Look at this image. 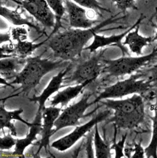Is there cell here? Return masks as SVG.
<instances>
[{
    "label": "cell",
    "mask_w": 157,
    "mask_h": 158,
    "mask_svg": "<svg viewBox=\"0 0 157 158\" xmlns=\"http://www.w3.org/2000/svg\"><path fill=\"white\" fill-rule=\"evenodd\" d=\"M115 17L116 16L109 18L90 28H70L64 31L56 33L49 36L47 47L52 50L54 57L63 61H73L81 56L85 46L96 33L104 31L101 30L103 27L124 18Z\"/></svg>",
    "instance_id": "6da1fadb"
},
{
    "label": "cell",
    "mask_w": 157,
    "mask_h": 158,
    "mask_svg": "<svg viewBox=\"0 0 157 158\" xmlns=\"http://www.w3.org/2000/svg\"><path fill=\"white\" fill-rule=\"evenodd\" d=\"M100 102L114 110L113 117L108 119V123H112L117 129H134L144 122L145 102L141 94H134L131 98L121 100L106 99Z\"/></svg>",
    "instance_id": "7a4b0ae2"
},
{
    "label": "cell",
    "mask_w": 157,
    "mask_h": 158,
    "mask_svg": "<svg viewBox=\"0 0 157 158\" xmlns=\"http://www.w3.org/2000/svg\"><path fill=\"white\" fill-rule=\"evenodd\" d=\"M42 54L35 57H28L22 71L10 83L11 85H20L22 92L24 94L27 95L35 89L41 79L48 73L63 67H67L70 64L69 61L62 60L54 61L47 58H42Z\"/></svg>",
    "instance_id": "3957f363"
},
{
    "label": "cell",
    "mask_w": 157,
    "mask_h": 158,
    "mask_svg": "<svg viewBox=\"0 0 157 158\" xmlns=\"http://www.w3.org/2000/svg\"><path fill=\"white\" fill-rule=\"evenodd\" d=\"M142 77L141 72L131 75L128 79L118 81L115 84L108 86L93 101L94 104L106 99L121 98L129 94H143L152 89L149 81Z\"/></svg>",
    "instance_id": "277c9868"
},
{
    "label": "cell",
    "mask_w": 157,
    "mask_h": 158,
    "mask_svg": "<svg viewBox=\"0 0 157 158\" xmlns=\"http://www.w3.org/2000/svg\"><path fill=\"white\" fill-rule=\"evenodd\" d=\"M157 57V48H154L152 53L144 56H138L137 57L125 56L114 60L104 59V66L102 73L113 77L131 75L147 65Z\"/></svg>",
    "instance_id": "5b68a950"
},
{
    "label": "cell",
    "mask_w": 157,
    "mask_h": 158,
    "mask_svg": "<svg viewBox=\"0 0 157 158\" xmlns=\"http://www.w3.org/2000/svg\"><path fill=\"white\" fill-rule=\"evenodd\" d=\"M107 48H100L88 60L78 65L73 74L68 78H64L63 82L67 85L72 83L82 84L87 81L92 83L102 73L104 66V55Z\"/></svg>",
    "instance_id": "8992f818"
},
{
    "label": "cell",
    "mask_w": 157,
    "mask_h": 158,
    "mask_svg": "<svg viewBox=\"0 0 157 158\" xmlns=\"http://www.w3.org/2000/svg\"><path fill=\"white\" fill-rule=\"evenodd\" d=\"M93 94V92L85 93L78 102L63 110L54 123L53 133L55 134L57 131L67 127L78 126L80 119L87 117V115H84V114L88 107L94 104L93 101L89 102Z\"/></svg>",
    "instance_id": "52a82bcc"
},
{
    "label": "cell",
    "mask_w": 157,
    "mask_h": 158,
    "mask_svg": "<svg viewBox=\"0 0 157 158\" xmlns=\"http://www.w3.org/2000/svg\"><path fill=\"white\" fill-rule=\"evenodd\" d=\"M112 109H107L99 112L87 123L82 126H77L72 132L52 142L51 147L61 152L69 150L82 137H84L86 133L90 132L96 124L108 118L112 114Z\"/></svg>",
    "instance_id": "ba28073f"
},
{
    "label": "cell",
    "mask_w": 157,
    "mask_h": 158,
    "mask_svg": "<svg viewBox=\"0 0 157 158\" xmlns=\"http://www.w3.org/2000/svg\"><path fill=\"white\" fill-rule=\"evenodd\" d=\"M68 15L70 27L73 28L88 29L100 22L97 19L99 12L82 7L71 0H64Z\"/></svg>",
    "instance_id": "9c48e42d"
},
{
    "label": "cell",
    "mask_w": 157,
    "mask_h": 158,
    "mask_svg": "<svg viewBox=\"0 0 157 158\" xmlns=\"http://www.w3.org/2000/svg\"><path fill=\"white\" fill-rule=\"evenodd\" d=\"M22 6L36 21L46 28H54L55 16L46 0H12Z\"/></svg>",
    "instance_id": "30bf717a"
},
{
    "label": "cell",
    "mask_w": 157,
    "mask_h": 158,
    "mask_svg": "<svg viewBox=\"0 0 157 158\" xmlns=\"http://www.w3.org/2000/svg\"><path fill=\"white\" fill-rule=\"evenodd\" d=\"M145 18L146 17L143 14H141L140 17L138 19V20L134 25H133L127 30L120 35H112L106 37L104 36L99 35L96 33L93 36V42L89 46L85 47L84 50H89L90 53H94L96 52L98 48H103L108 46H116L121 50L123 56H125L126 55L129 56L130 55L129 53V52L128 49L125 47V45L123 44L122 40L124 38H125V36L130 31L134 29L139 24H141Z\"/></svg>",
    "instance_id": "8fae6325"
},
{
    "label": "cell",
    "mask_w": 157,
    "mask_h": 158,
    "mask_svg": "<svg viewBox=\"0 0 157 158\" xmlns=\"http://www.w3.org/2000/svg\"><path fill=\"white\" fill-rule=\"evenodd\" d=\"M62 107H56V106H50L49 107H44L42 111V125L40 132L41 139L39 143V149L36 154L37 156L40 150L44 148L47 151V148L49 145L50 138L54 134V123L60 115Z\"/></svg>",
    "instance_id": "7c38bea8"
},
{
    "label": "cell",
    "mask_w": 157,
    "mask_h": 158,
    "mask_svg": "<svg viewBox=\"0 0 157 158\" xmlns=\"http://www.w3.org/2000/svg\"><path fill=\"white\" fill-rule=\"evenodd\" d=\"M71 69V64H70L65 69L62 70L57 75L52 78L47 87L39 96H36L34 95L33 98L30 99V101L38 104V112H42L43 108L45 107V104L49 98L55 93L58 92L59 89L63 87L62 83L64 77L69 73Z\"/></svg>",
    "instance_id": "4fadbf2b"
},
{
    "label": "cell",
    "mask_w": 157,
    "mask_h": 158,
    "mask_svg": "<svg viewBox=\"0 0 157 158\" xmlns=\"http://www.w3.org/2000/svg\"><path fill=\"white\" fill-rule=\"evenodd\" d=\"M42 112H36V117L29 127V131L24 139H17L16 145L12 156L17 158H24V152L27 147L32 145L34 141L38 140L37 135H40L42 125Z\"/></svg>",
    "instance_id": "5bb4252c"
},
{
    "label": "cell",
    "mask_w": 157,
    "mask_h": 158,
    "mask_svg": "<svg viewBox=\"0 0 157 158\" xmlns=\"http://www.w3.org/2000/svg\"><path fill=\"white\" fill-rule=\"evenodd\" d=\"M25 9L19 5L15 9H9L3 5L1 6L0 14L2 17L8 21L10 23L17 27L27 25L35 29L38 33H42L40 27L34 22L30 18L23 15Z\"/></svg>",
    "instance_id": "9a60e30c"
},
{
    "label": "cell",
    "mask_w": 157,
    "mask_h": 158,
    "mask_svg": "<svg viewBox=\"0 0 157 158\" xmlns=\"http://www.w3.org/2000/svg\"><path fill=\"white\" fill-rule=\"evenodd\" d=\"M27 63V58L19 56H11L1 58L0 74L1 79L9 80L15 79L22 71Z\"/></svg>",
    "instance_id": "2e32d148"
},
{
    "label": "cell",
    "mask_w": 157,
    "mask_h": 158,
    "mask_svg": "<svg viewBox=\"0 0 157 158\" xmlns=\"http://www.w3.org/2000/svg\"><path fill=\"white\" fill-rule=\"evenodd\" d=\"M1 102L0 106V127L1 131L4 132V129L7 128L14 137H17V132L15 124L12 122L13 120H18L28 127L32 126V123L27 122L20 117V115L23 112L22 108L14 111H7L4 107L3 102Z\"/></svg>",
    "instance_id": "e0dca14e"
},
{
    "label": "cell",
    "mask_w": 157,
    "mask_h": 158,
    "mask_svg": "<svg viewBox=\"0 0 157 158\" xmlns=\"http://www.w3.org/2000/svg\"><path fill=\"white\" fill-rule=\"evenodd\" d=\"M141 24H139L134 29L130 31L125 36V40L123 42L124 45H127L131 52L138 56L142 54L144 47L150 45L154 41L152 36L145 37L139 34V28Z\"/></svg>",
    "instance_id": "ac0fdd59"
},
{
    "label": "cell",
    "mask_w": 157,
    "mask_h": 158,
    "mask_svg": "<svg viewBox=\"0 0 157 158\" xmlns=\"http://www.w3.org/2000/svg\"><path fill=\"white\" fill-rule=\"evenodd\" d=\"M91 83V81H87L75 86H68L63 90L58 91L50 101V106H57L58 104H61L62 107L67 106L72 99L78 96L88 85Z\"/></svg>",
    "instance_id": "d6986e66"
},
{
    "label": "cell",
    "mask_w": 157,
    "mask_h": 158,
    "mask_svg": "<svg viewBox=\"0 0 157 158\" xmlns=\"http://www.w3.org/2000/svg\"><path fill=\"white\" fill-rule=\"evenodd\" d=\"M93 142L95 148V157L97 158H112L111 152V143L106 139L105 134L104 139L101 137L99 131L98 124L95 126Z\"/></svg>",
    "instance_id": "ffe728a7"
},
{
    "label": "cell",
    "mask_w": 157,
    "mask_h": 158,
    "mask_svg": "<svg viewBox=\"0 0 157 158\" xmlns=\"http://www.w3.org/2000/svg\"><path fill=\"white\" fill-rule=\"evenodd\" d=\"M151 109L154 112V115L150 117L152 121V139L149 145L144 149L146 156L148 158H157V96L155 102L151 106Z\"/></svg>",
    "instance_id": "44dd1931"
},
{
    "label": "cell",
    "mask_w": 157,
    "mask_h": 158,
    "mask_svg": "<svg viewBox=\"0 0 157 158\" xmlns=\"http://www.w3.org/2000/svg\"><path fill=\"white\" fill-rule=\"evenodd\" d=\"M48 40V38L40 43L35 44L34 42L27 40L18 42L14 44V56L27 58L32 53L44 44Z\"/></svg>",
    "instance_id": "7402d4cb"
},
{
    "label": "cell",
    "mask_w": 157,
    "mask_h": 158,
    "mask_svg": "<svg viewBox=\"0 0 157 158\" xmlns=\"http://www.w3.org/2000/svg\"><path fill=\"white\" fill-rule=\"evenodd\" d=\"M48 5L55 16V25L50 36L58 32L60 28H62V19L66 12V7L64 0H46Z\"/></svg>",
    "instance_id": "603a6c76"
},
{
    "label": "cell",
    "mask_w": 157,
    "mask_h": 158,
    "mask_svg": "<svg viewBox=\"0 0 157 158\" xmlns=\"http://www.w3.org/2000/svg\"><path fill=\"white\" fill-rule=\"evenodd\" d=\"M125 156L126 158H142L145 156V150L141 146V142L134 143V146L128 147L124 150Z\"/></svg>",
    "instance_id": "cb8c5ba5"
},
{
    "label": "cell",
    "mask_w": 157,
    "mask_h": 158,
    "mask_svg": "<svg viewBox=\"0 0 157 158\" xmlns=\"http://www.w3.org/2000/svg\"><path fill=\"white\" fill-rule=\"evenodd\" d=\"M71 1L82 7L90 9H93L98 12L103 10L105 12H111V11L109 9L103 7L101 3L98 0H71Z\"/></svg>",
    "instance_id": "d4e9b609"
},
{
    "label": "cell",
    "mask_w": 157,
    "mask_h": 158,
    "mask_svg": "<svg viewBox=\"0 0 157 158\" xmlns=\"http://www.w3.org/2000/svg\"><path fill=\"white\" fill-rule=\"evenodd\" d=\"M115 6L121 10L122 12H125L129 9L138 10V7L136 5L135 0H110Z\"/></svg>",
    "instance_id": "484cf974"
},
{
    "label": "cell",
    "mask_w": 157,
    "mask_h": 158,
    "mask_svg": "<svg viewBox=\"0 0 157 158\" xmlns=\"http://www.w3.org/2000/svg\"><path fill=\"white\" fill-rule=\"evenodd\" d=\"M11 33L12 40L17 42L27 40L28 38V31L24 27H17L12 28Z\"/></svg>",
    "instance_id": "4316f807"
},
{
    "label": "cell",
    "mask_w": 157,
    "mask_h": 158,
    "mask_svg": "<svg viewBox=\"0 0 157 158\" xmlns=\"http://www.w3.org/2000/svg\"><path fill=\"white\" fill-rule=\"evenodd\" d=\"M117 133V128L115 127V135H114V139L113 140L114 144L111 147L112 150H114L116 151V156L115 158H122L125 156V155L123 153V150L124 148V144L125 143V140L127 136V133H126L125 135H122L121 139L117 143L116 141V135Z\"/></svg>",
    "instance_id": "83f0119b"
},
{
    "label": "cell",
    "mask_w": 157,
    "mask_h": 158,
    "mask_svg": "<svg viewBox=\"0 0 157 158\" xmlns=\"http://www.w3.org/2000/svg\"><path fill=\"white\" fill-rule=\"evenodd\" d=\"M141 73L142 77H145L149 81L152 88H157V63L145 72L141 71Z\"/></svg>",
    "instance_id": "f1b7e54d"
},
{
    "label": "cell",
    "mask_w": 157,
    "mask_h": 158,
    "mask_svg": "<svg viewBox=\"0 0 157 158\" xmlns=\"http://www.w3.org/2000/svg\"><path fill=\"white\" fill-rule=\"evenodd\" d=\"M10 133L9 132L7 135H4V136L0 138V150L1 152L9 150L16 145L17 139L14 138V136Z\"/></svg>",
    "instance_id": "f546056e"
},
{
    "label": "cell",
    "mask_w": 157,
    "mask_h": 158,
    "mask_svg": "<svg viewBox=\"0 0 157 158\" xmlns=\"http://www.w3.org/2000/svg\"><path fill=\"white\" fill-rule=\"evenodd\" d=\"M93 130H91L89 134L86 136L85 140H83V147L85 148V151L87 153V158H94L93 148H92V142L93 141V135H94Z\"/></svg>",
    "instance_id": "4dcf8cb0"
},
{
    "label": "cell",
    "mask_w": 157,
    "mask_h": 158,
    "mask_svg": "<svg viewBox=\"0 0 157 158\" xmlns=\"http://www.w3.org/2000/svg\"><path fill=\"white\" fill-rule=\"evenodd\" d=\"M11 31H8L4 33H1L0 35V43L1 45L3 43H7V42H12L11 40Z\"/></svg>",
    "instance_id": "1f68e13d"
},
{
    "label": "cell",
    "mask_w": 157,
    "mask_h": 158,
    "mask_svg": "<svg viewBox=\"0 0 157 158\" xmlns=\"http://www.w3.org/2000/svg\"><path fill=\"white\" fill-rule=\"evenodd\" d=\"M155 27H156V28H157V31H156V32H155V33L154 36H152L153 41H154H154H157V25L155 26Z\"/></svg>",
    "instance_id": "d6a6232c"
},
{
    "label": "cell",
    "mask_w": 157,
    "mask_h": 158,
    "mask_svg": "<svg viewBox=\"0 0 157 158\" xmlns=\"http://www.w3.org/2000/svg\"><path fill=\"white\" fill-rule=\"evenodd\" d=\"M157 10H156V12H155V15H157Z\"/></svg>",
    "instance_id": "836d02e7"
},
{
    "label": "cell",
    "mask_w": 157,
    "mask_h": 158,
    "mask_svg": "<svg viewBox=\"0 0 157 158\" xmlns=\"http://www.w3.org/2000/svg\"><path fill=\"white\" fill-rule=\"evenodd\" d=\"M18 1H21V0H18Z\"/></svg>",
    "instance_id": "e575fe53"
}]
</instances>
